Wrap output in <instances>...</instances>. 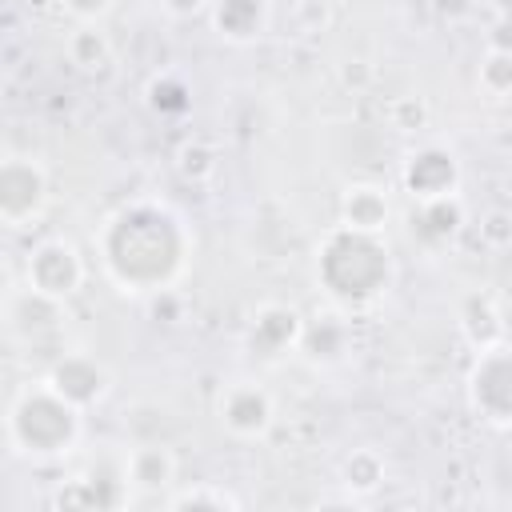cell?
<instances>
[{"instance_id":"22","label":"cell","mask_w":512,"mask_h":512,"mask_svg":"<svg viewBox=\"0 0 512 512\" xmlns=\"http://www.w3.org/2000/svg\"><path fill=\"white\" fill-rule=\"evenodd\" d=\"M144 104L160 116V120H180L192 112V84L180 72H156L144 84Z\"/></svg>"},{"instance_id":"9","label":"cell","mask_w":512,"mask_h":512,"mask_svg":"<svg viewBox=\"0 0 512 512\" xmlns=\"http://www.w3.org/2000/svg\"><path fill=\"white\" fill-rule=\"evenodd\" d=\"M460 184H464L460 156L448 144H440V140L416 144L400 160V188L416 204L420 200H436V196H452V192H460Z\"/></svg>"},{"instance_id":"16","label":"cell","mask_w":512,"mask_h":512,"mask_svg":"<svg viewBox=\"0 0 512 512\" xmlns=\"http://www.w3.org/2000/svg\"><path fill=\"white\" fill-rule=\"evenodd\" d=\"M212 32L228 44H252L268 32L272 0H212L208 8Z\"/></svg>"},{"instance_id":"32","label":"cell","mask_w":512,"mask_h":512,"mask_svg":"<svg viewBox=\"0 0 512 512\" xmlns=\"http://www.w3.org/2000/svg\"><path fill=\"white\" fill-rule=\"evenodd\" d=\"M432 4V12L440 16V20H448V24H456V20H464L468 12H472V0H428Z\"/></svg>"},{"instance_id":"13","label":"cell","mask_w":512,"mask_h":512,"mask_svg":"<svg viewBox=\"0 0 512 512\" xmlns=\"http://www.w3.org/2000/svg\"><path fill=\"white\" fill-rule=\"evenodd\" d=\"M128 480H124V468L116 476H104V472H76L68 480L56 484L52 492V508L56 512H72V508H116L128 500Z\"/></svg>"},{"instance_id":"12","label":"cell","mask_w":512,"mask_h":512,"mask_svg":"<svg viewBox=\"0 0 512 512\" xmlns=\"http://www.w3.org/2000/svg\"><path fill=\"white\" fill-rule=\"evenodd\" d=\"M176 472H180V460L164 440H140L124 452V480L140 496L164 500L176 488Z\"/></svg>"},{"instance_id":"4","label":"cell","mask_w":512,"mask_h":512,"mask_svg":"<svg viewBox=\"0 0 512 512\" xmlns=\"http://www.w3.org/2000/svg\"><path fill=\"white\" fill-rule=\"evenodd\" d=\"M52 180L44 160L32 152H4L0 160V224L4 228H28L48 212Z\"/></svg>"},{"instance_id":"29","label":"cell","mask_w":512,"mask_h":512,"mask_svg":"<svg viewBox=\"0 0 512 512\" xmlns=\"http://www.w3.org/2000/svg\"><path fill=\"white\" fill-rule=\"evenodd\" d=\"M60 8H64L76 24H104L108 12L116 8V0H60Z\"/></svg>"},{"instance_id":"26","label":"cell","mask_w":512,"mask_h":512,"mask_svg":"<svg viewBox=\"0 0 512 512\" xmlns=\"http://www.w3.org/2000/svg\"><path fill=\"white\" fill-rule=\"evenodd\" d=\"M480 240H484L488 248H508V244H512V216L500 212V208L484 212V216H480Z\"/></svg>"},{"instance_id":"15","label":"cell","mask_w":512,"mask_h":512,"mask_svg":"<svg viewBox=\"0 0 512 512\" xmlns=\"http://www.w3.org/2000/svg\"><path fill=\"white\" fill-rule=\"evenodd\" d=\"M456 328L472 352H484L508 340V320L492 292H468L456 308Z\"/></svg>"},{"instance_id":"7","label":"cell","mask_w":512,"mask_h":512,"mask_svg":"<svg viewBox=\"0 0 512 512\" xmlns=\"http://www.w3.org/2000/svg\"><path fill=\"white\" fill-rule=\"evenodd\" d=\"M216 424L244 444L268 440L276 428V396L260 380H232L216 392Z\"/></svg>"},{"instance_id":"2","label":"cell","mask_w":512,"mask_h":512,"mask_svg":"<svg viewBox=\"0 0 512 512\" xmlns=\"http://www.w3.org/2000/svg\"><path fill=\"white\" fill-rule=\"evenodd\" d=\"M84 416L60 392L44 384V376L20 384L4 408V444L12 456L28 464H56L80 452Z\"/></svg>"},{"instance_id":"30","label":"cell","mask_w":512,"mask_h":512,"mask_svg":"<svg viewBox=\"0 0 512 512\" xmlns=\"http://www.w3.org/2000/svg\"><path fill=\"white\" fill-rule=\"evenodd\" d=\"M484 44H488L492 52H512V8H504L500 16H492V20H488Z\"/></svg>"},{"instance_id":"8","label":"cell","mask_w":512,"mask_h":512,"mask_svg":"<svg viewBox=\"0 0 512 512\" xmlns=\"http://www.w3.org/2000/svg\"><path fill=\"white\" fill-rule=\"evenodd\" d=\"M40 376H44V384H48L52 392H60V396H64L68 404H76L80 412L100 408V404L108 400V392H112V368H108L100 356L84 352V348L60 352Z\"/></svg>"},{"instance_id":"11","label":"cell","mask_w":512,"mask_h":512,"mask_svg":"<svg viewBox=\"0 0 512 512\" xmlns=\"http://www.w3.org/2000/svg\"><path fill=\"white\" fill-rule=\"evenodd\" d=\"M64 320V300L56 296H44L36 292L32 284H20V288H8L4 296V328L12 340H40V336H52Z\"/></svg>"},{"instance_id":"28","label":"cell","mask_w":512,"mask_h":512,"mask_svg":"<svg viewBox=\"0 0 512 512\" xmlns=\"http://www.w3.org/2000/svg\"><path fill=\"white\" fill-rule=\"evenodd\" d=\"M144 300H148V312H152L160 324L184 320V296H180V288H164V292H152V296H144Z\"/></svg>"},{"instance_id":"31","label":"cell","mask_w":512,"mask_h":512,"mask_svg":"<svg viewBox=\"0 0 512 512\" xmlns=\"http://www.w3.org/2000/svg\"><path fill=\"white\" fill-rule=\"evenodd\" d=\"M160 8L172 16V20H196L212 8V0H160Z\"/></svg>"},{"instance_id":"25","label":"cell","mask_w":512,"mask_h":512,"mask_svg":"<svg viewBox=\"0 0 512 512\" xmlns=\"http://www.w3.org/2000/svg\"><path fill=\"white\" fill-rule=\"evenodd\" d=\"M172 164H176V172H180L188 184H204V180L216 172V148H212L208 140H200V136H188V140H180Z\"/></svg>"},{"instance_id":"10","label":"cell","mask_w":512,"mask_h":512,"mask_svg":"<svg viewBox=\"0 0 512 512\" xmlns=\"http://www.w3.org/2000/svg\"><path fill=\"white\" fill-rule=\"evenodd\" d=\"M304 328H308V316H304L296 304L264 300V304H256V312H252V320H248L244 344H248L256 356H264V360H280V356L300 352Z\"/></svg>"},{"instance_id":"17","label":"cell","mask_w":512,"mask_h":512,"mask_svg":"<svg viewBox=\"0 0 512 512\" xmlns=\"http://www.w3.org/2000/svg\"><path fill=\"white\" fill-rule=\"evenodd\" d=\"M468 224V204L460 192L452 196H436V200H420L412 212V232L424 244H452Z\"/></svg>"},{"instance_id":"19","label":"cell","mask_w":512,"mask_h":512,"mask_svg":"<svg viewBox=\"0 0 512 512\" xmlns=\"http://www.w3.org/2000/svg\"><path fill=\"white\" fill-rule=\"evenodd\" d=\"M388 480V460L380 448H352L340 460V488L348 492V500H368L384 488Z\"/></svg>"},{"instance_id":"21","label":"cell","mask_w":512,"mask_h":512,"mask_svg":"<svg viewBox=\"0 0 512 512\" xmlns=\"http://www.w3.org/2000/svg\"><path fill=\"white\" fill-rule=\"evenodd\" d=\"M168 512H240V496L228 492L224 484H176L164 500H160Z\"/></svg>"},{"instance_id":"23","label":"cell","mask_w":512,"mask_h":512,"mask_svg":"<svg viewBox=\"0 0 512 512\" xmlns=\"http://www.w3.org/2000/svg\"><path fill=\"white\" fill-rule=\"evenodd\" d=\"M476 88L488 100H512V52L484 48V56L476 64Z\"/></svg>"},{"instance_id":"24","label":"cell","mask_w":512,"mask_h":512,"mask_svg":"<svg viewBox=\"0 0 512 512\" xmlns=\"http://www.w3.org/2000/svg\"><path fill=\"white\" fill-rule=\"evenodd\" d=\"M384 116H388V128L400 132V136H416V132H424L432 124V108H428V100L420 92L392 96L388 108H384Z\"/></svg>"},{"instance_id":"18","label":"cell","mask_w":512,"mask_h":512,"mask_svg":"<svg viewBox=\"0 0 512 512\" xmlns=\"http://www.w3.org/2000/svg\"><path fill=\"white\" fill-rule=\"evenodd\" d=\"M348 344H352V328H348L344 312H320V316L308 320L300 352L312 364H340L348 356Z\"/></svg>"},{"instance_id":"3","label":"cell","mask_w":512,"mask_h":512,"mask_svg":"<svg viewBox=\"0 0 512 512\" xmlns=\"http://www.w3.org/2000/svg\"><path fill=\"white\" fill-rule=\"evenodd\" d=\"M316 284L340 312L372 308L392 284V252L384 236L332 224L316 244Z\"/></svg>"},{"instance_id":"6","label":"cell","mask_w":512,"mask_h":512,"mask_svg":"<svg viewBox=\"0 0 512 512\" xmlns=\"http://www.w3.org/2000/svg\"><path fill=\"white\" fill-rule=\"evenodd\" d=\"M84 280H88L84 252L68 236H44L24 256V284H32L36 292L56 296L64 304L84 288Z\"/></svg>"},{"instance_id":"14","label":"cell","mask_w":512,"mask_h":512,"mask_svg":"<svg viewBox=\"0 0 512 512\" xmlns=\"http://www.w3.org/2000/svg\"><path fill=\"white\" fill-rule=\"evenodd\" d=\"M336 224L352 228V232H368V236H384V228L392 224V200L380 184L356 180L340 192L336 204Z\"/></svg>"},{"instance_id":"1","label":"cell","mask_w":512,"mask_h":512,"mask_svg":"<svg viewBox=\"0 0 512 512\" xmlns=\"http://www.w3.org/2000/svg\"><path fill=\"white\" fill-rule=\"evenodd\" d=\"M192 228L184 216L160 200L120 204L96 232V256L108 284L120 296H152L180 288L192 264Z\"/></svg>"},{"instance_id":"27","label":"cell","mask_w":512,"mask_h":512,"mask_svg":"<svg viewBox=\"0 0 512 512\" xmlns=\"http://www.w3.org/2000/svg\"><path fill=\"white\" fill-rule=\"evenodd\" d=\"M336 76H340V84H344L352 96H360V92H368V88H372V80H376V68H372L368 60L352 56V60H344V64L336 68Z\"/></svg>"},{"instance_id":"5","label":"cell","mask_w":512,"mask_h":512,"mask_svg":"<svg viewBox=\"0 0 512 512\" xmlns=\"http://www.w3.org/2000/svg\"><path fill=\"white\" fill-rule=\"evenodd\" d=\"M464 396L484 424L512 432V344L508 340L472 356L464 376Z\"/></svg>"},{"instance_id":"20","label":"cell","mask_w":512,"mask_h":512,"mask_svg":"<svg viewBox=\"0 0 512 512\" xmlns=\"http://www.w3.org/2000/svg\"><path fill=\"white\" fill-rule=\"evenodd\" d=\"M64 56L76 72H100L112 64V36L104 32V24H76L64 36Z\"/></svg>"}]
</instances>
